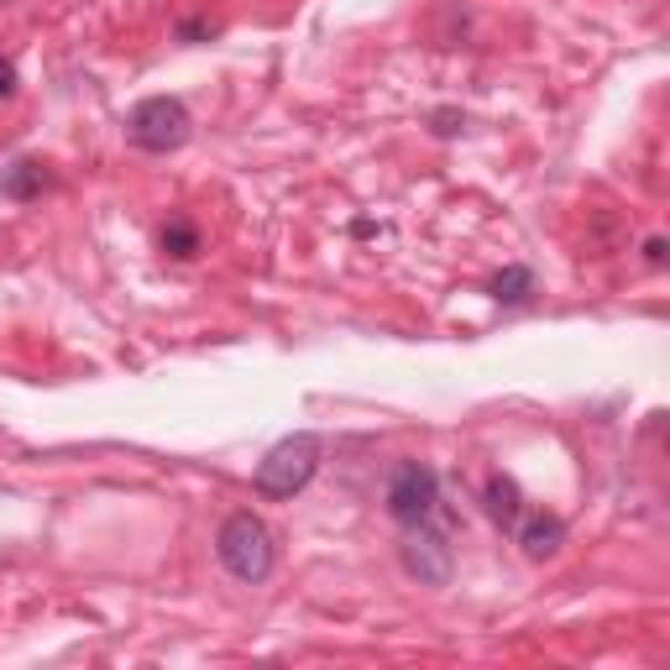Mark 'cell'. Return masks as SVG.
I'll use <instances>...</instances> for the list:
<instances>
[{
    "label": "cell",
    "instance_id": "obj_14",
    "mask_svg": "<svg viewBox=\"0 0 670 670\" xmlns=\"http://www.w3.org/2000/svg\"><path fill=\"white\" fill-rule=\"evenodd\" d=\"M21 90V74H17V63L0 53V100H11V94Z\"/></svg>",
    "mask_w": 670,
    "mask_h": 670
},
{
    "label": "cell",
    "instance_id": "obj_3",
    "mask_svg": "<svg viewBox=\"0 0 670 670\" xmlns=\"http://www.w3.org/2000/svg\"><path fill=\"white\" fill-rule=\"evenodd\" d=\"M126 136H131V148L163 158V152H179L194 136V115H189V105L179 94H148V100L131 105Z\"/></svg>",
    "mask_w": 670,
    "mask_h": 670
},
{
    "label": "cell",
    "instance_id": "obj_1",
    "mask_svg": "<svg viewBox=\"0 0 670 670\" xmlns=\"http://www.w3.org/2000/svg\"><path fill=\"white\" fill-rule=\"evenodd\" d=\"M215 560H221L231 577L242 587H262L278 566V545H273V529L252 514V508H236L225 514L221 529H215Z\"/></svg>",
    "mask_w": 670,
    "mask_h": 670
},
{
    "label": "cell",
    "instance_id": "obj_12",
    "mask_svg": "<svg viewBox=\"0 0 670 670\" xmlns=\"http://www.w3.org/2000/svg\"><path fill=\"white\" fill-rule=\"evenodd\" d=\"M173 38L184 42V48H194V42L215 38V27H210V21H179V27H173Z\"/></svg>",
    "mask_w": 670,
    "mask_h": 670
},
{
    "label": "cell",
    "instance_id": "obj_9",
    "mask_svg": "<svg viewBox=\"0 0 670 670\" xmlns=\"http://www.w3.org/2000/svg\"><path fill=\"white\" fill-rule=\"evenodd\" d=\"M487 298H493V304H502V309L529 304V298H535V273H529L524 262L502 267V273H493V283H487Z\"/></svg>",
    "mask_w": 670,
    "mask_h": 670
},
{
    "label": "cell",
    "instance_id": "obj_2",
    "mask_svg": "<svg viewBox=\"0 0 670 670\" xmlns=\"http://www.w3.org/2000/svg\"><path fill=\"white\" fill-rule=\"evenodd\" d=\"M319 461H325V440H319L315 429H298V435H283L278 446L267 450L252 471V487H257V498L267 502H288L294 493L315 483Z\"/></svg>",
    "mask_w": 670,
    "mask_h": 670
},
{
    "label": "cell",
    "instance_id": "obj_7",
    "mask_svg": "<svg viewBox=\"0 0 670 670\" xmlns=\"http://www.w3.org/2000/svg\"><path fill=\"white\" fill-rule=\"evenodd\" d=\"M483 514L498 524L502 535H514V524H519V514H524V493H519V483H514L508 471H487V483H483Z\"/></svg>",
    "mask_w": 670,
    "mask_h": 670
},
{
    "label": "cell",
    "instance_id": "obj_8",
    "mask_svg": "<svg viewBox=\"0 0 670 670\" xmlns=\"http://www.w3.org/2000/svg\"><path fill=\"white\" fill-rule=\"evenodd\" d=\"M42 189H53V173L38 158H17L11 168H0V200L32 205V200H42Z\"/></svg>",
    "mask_w": 670,
    "mask_h": 670
},
{
    "label": "cell",
    "instance_id": "obj_10",
    "mask_svg": "<svg viewBox=\"0 0 670 670\" xmlns=\"http://www.w3.org/2000/svg\"><path fill=\"white\" fill-rule=\"evenodd\" d=\"M158 246H163L173 262H189V257H200V225L184 221V215H173V221L158 231Z\"/></svg>",
    "mask_w": 670,
    "mask_h": 670
},
{
    "label": "cell",
    "instance_id": "obj_5",
    "mask_svg": "<svg viewBox=\"0 0 670 670\" xmlns=\"http://www.w3.org/2000/svg\"><path fill=\"white\" fill-rule=\"evenodd\" d=\"M398 566H404V577H414L419 587H446V581L456 577L450 535L435 519L404 529V540H398Z\"/></svg>",
    "mask_w": 670,
    "mask_h": 670
},
{
    "label": "cell",
    "instance_id": "obj_13",
    "mask_svg": "<svg viewBox=\"0 0 670 670\" xmlns=\"http://www.w3.org/2000/svg\"><path fill=\"white\" fill-rule=\"evenodd\" d=\"M644 262H650L654 273L670 267V242H666V236H650V242H644Z\"/></svg>",
    "mask_w": 670,
    "mask_h": 670
},
{
    "label": "cell",
    "instance_id": "obj_4",
    "mask_svg": "<svg viewBox=\"0 0 670 670\" xmlns=\"http://www.w3.org/2000/svg\"><path fill=\"white\" fill-rule=\"evenodd\" d=\"M383 508L398 529L429 524L440 514V471L429 461H398L388 471V487H383Z\"/></svg>",
    "mask_w": 670,
    "mask_h": 670
},
{
    "label": "cell",
    "instance_id": "obj_6",
    "mask_svg": "<svg viewBox=\"0 0 670 670\" xmlns=\"http://www.w3.org/2000/svg\"><path fill=\"white\" fill-rule=\"evenodd\" d=\"M514 540L529 560H550L566 545V519H560L556 508H524L519 524H514Z\"/></svg>",
    "mask_w": 670,
    "mask_h": 670
},
{
    "label": "cell",
    "instance_id": "obj_11",
    "mask_svg": "<svg viewBox=\"0 0 670 670\" xmlns=\"http://www.w3.org/2000/svg\"><path fill=\"white\" fill-rule=\"evenodd\" d=\"M461 126H466V115L461 111H435L429 115V136H440V142H450V136H461Z\"/></svg>",
    "mask_w": 670,
    "mask_h": 670
}]
</instances>
